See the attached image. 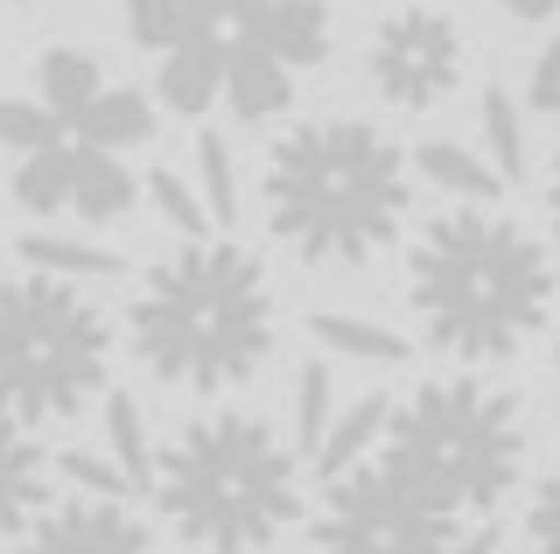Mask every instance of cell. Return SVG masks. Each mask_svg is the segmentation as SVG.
Wrapping results in <instances>:
<instances>
[{
  "label": "cell",
  "instance_id": "cell-21",
  "mask_svg": "<svg viewBox=\"0 0 560 554\" xmlns=\"http://www.w3.org/2000/svg\"><path fill=\"white\" fill-rule=\"evenodd\" d=\"M140 197H154V211H162V218H168L183 239H203L210 224H218V218H210V204H203V197H197V189H189L183 176H175V169H148Z\"/></svg>",
  "mask_w": 560,
  "mask_h": 554
},
{
  "label": "cell",
  "instance_id": "cell-17",
  "mask_svg": "<svg viewBox=\"0 0 560 554\" xmlns=\"http://www.w3.org/2000/svg\"><path fill=\"white\" fill-rule=\"evenodd\" d=\"M308 331L323 351H337V358H364V366H399L407 358V337L399 331H385V323H364V316H308Z\"/></svg>",
  "mask_w": 560,
  "mask_h": 554
},
{
  "label": "cell",
  "instance_id": "cell-15",
  "mask_svg": "<svg viewBox=\"0 0 560 554\" xmlns=\"http://www.w3.org/2000/svg\"><path fill=\"white\" fill-rule=\"evenodd\" d=\"M413 176L448 189L455 204H498V189H504V176L490 169V154L463 148V141H420L413 148Z\"/></svg>",
  "mask_w": 560,
  "mask_h": 554
},
{
  "label": "cell",
  "instance_id": "cell-29",
  "mask_svg": "<svg viewBox=\"0 0 560 554\" xmlns=\"http://www.w3.org/2000/svg\"><path fill=\"white\" fill-rule=\"evenodd\" d=\"M553 366H560V337H553Z\"/></svg>",
  "mask_w": 560,
  "mask_h": 554
},
{
  "label": "cell",
  "instance_id": "cell-9",
  "mask_svg": "<svg viewBox=\"0 0 560 554\" xmlns=\"http://www.w3.org/2000/svg\"><path fill=\"white\" fill-rule=\"evenodd\" d=\"M14 204L28 218H78V224H119L140 204V176L113 148H92L78 134L49 148L14 154Z\"/></svg>",
  "mask_w": 560,
  "mask_h": 554
},
{
  "label": "cell",
  "instance_id": "cell-6",
  "mask_svg": "<svg viewBox=\"0 0 560 554\" xmlns=\"http://www.w3.org/2000/svg\"><path fill=\"white\" fill-rule=\"evenodd\" d=\"M113 386V323L70 274L22 267L0 281V414L63 428Z\"/></svg>",
  "mask_w": 560,
  "mask_h": 554
},
{
  "label": "cell",
  "instance_id": "cell-2",
  "mask_svg": "<svg viewBox=\"0 0 560 554\" xmlns=\"http://www.w3.org/2000/svg\"><path fill=\"white\" fill-rule=\"evenodd\" d=\"M273 274L267 259L238 239H183L175 253H162L127 296V351L154 386L218 393L245 386L267 372L273 358Z\"/></svg>",
  "mask_w": 560,
  "mask_h": 554
},
{
  "label": "cell",
  "instance_id": "cell-3",
  "mask_svg": "<svg viewBox=\"0 0 560 554\" xmlns=\"http://www.w3.org/2000/svg\"><path fill=\"white\" fill-rule=\"evenodd\" d=\"M560 296L553 253L498 204H448L407 246V309L455 366H504L547 331Z\"/></svg>",
  "mask_w": 560,
  "mask_h": 554
},
{
  "label": "cell",
  "instance_id": "cell-25",
  "mask_svg": "<svg viewBox=\"0 0 560 554\" xmlns=\"http://www.w3.org/2000/svg\"><path fill=\"white\" fill-rule=\"evenodd\" d=\"M525 541H533V554H560V457H553V471L539 477L533 506H525Z\"/></svg>",
  "mask_w": 560,
  "mask_h": 554
},
{
  "label": "cell",
  "instance_id": "cell-10",
  "mask_svg": "<svg viewBox=\"0 0 560 554\" xmlns=\"http://www.w3.org/2000/svg\"><path fill=\"white\" fill-rule=\"evenodd\" d=\"M14 554H154V533L127 498L63 492L14 533Z\"/></svg>",
  "mask_w": 560,
  "mask_h": 554
},
{
  "label": "cell",
  "instance_id": "cell-19",
  "mask_svg": "<svg viewBox=\"0 0 560 554\" xmlns=\"http://www.w3.org/2000/svg\"><path fill=\"white\" fill-rule=\"evenodd\" d=\"M105 436H113V463L133 477V492H148V471H154L148 428H140V407L127 393H113V386H105Z\"/></svg>",
  "mask_w": 560,
  "mask_h": 554
},
{
  "label": "cell",
  "instance_id": "cell-24",
  "mask_svg": "<svg viewBox=\"0 0 560 554\" xmlns=\"http://www.w3.org/2000/svg\"><path fill=\"white\" fill-rule=\"evenodd\" d=\"M197 176H203L210 218H238V176H232V148H224V134H210V127H203V141H197Z\"/></svg>",
  "mask_w": 560,
  "mask_h": 554
},
{
  "label": "cell",
  "instance_id": "cell-28",
  "mask_svg": "<svg viewBox=\"0 0 560 554\" xmlns=\"http://www.w3.org/2000/svg\"><path fill=\"white\" fill-rule=\"evenodd\" d=\"M547 218H553V239H560V154H553V169H547Z\"/></svg>",
  "mask_w": 560,
  "mask_h": 554
},
{
  "label": "cell",
  "instance_id": "cell-18",
  "mask_svg": "<svg viewBox=\"0 0 560 554\" xmlns=\"http://www.w3.org/2000/svg\"><path fill=\"white\" fill-rule=\"evenodd\" d=\"M22 267H43V274H70V281H84V274H119V253L92 246V239H57V232H28L22 246Z\"/></svg>",
  "mask_w": 560,
  "mask_h": 554
},
{
  "label": "cell",
  "instance_id": "cell-4",
  "mask_svg": "<svg viewBox=\"0 0 560 554\" xmlns=\"http://www.w3.org/2000/svg\"><path fill=\"white\" fill-rule=\"evenodd\" d=\"M148 498L162 527L197 554H267L302 519V449L238 407L197 414L154 442Z\"/></svg>",
  "mask_w": 560,
  "mask_h": 554
},
{
  "label": "cell",
  "instance_id": "cell-22",
  "mask_svg": "<svg viewBox=\"0 0 560 554\" xmlns=\"http://www.w3.org/2000/svg\"><path fill=\"white\" fill-rule=\"evenodd\" d=\"M49 141H63V119L49 113L43 99H22V92L0 99V148L28 154V148H49Z\"/></svg>",
  "mask_w": 560,
  "mask_h": 554
},
{
  "label": "cell",
  "instance_id": "cell-1",
  "mask_svg": "<svg viewBox=\"0 0 560 554\" xmlns=\"http://www.w3.org/2000/svg\"><path fill=\"white\" fill-rule=\"evenodd\" d=\"M259 211L302 267H364L407 232L413 154L378 119L308 113L267 141Z\"/></svg>",
  "mask_w": 560,
  "mask_h": 554
},
{
  "label": "cell",
  "instance_id": "cell-11",
  "mask_svg": "<svg viewBox=\"0 0 560 554\" xmlns=\"http://www.w3.org/2000/svg\"><path fill=\"white\" fill-rule=\"evenodd\" d=\"M57 498V457L49 442H35L14 414H0V547H14V533Z\"/></svg>",
  "mask_w": 560,
  "mask_h": 554
},
{
  "label": "cell",
  "instance_id": "cell-30",
  "mask_svg": "<svg viewBox=\"0 0 560 554\" xmlns=\"http://www.w3.org/2000/svg\"><path fill=\"white\" fill-rule=\"evenodd\" d=\"M22 8H35V0H22Z\"/></svg>",
  "mask_w": 560,
  "mask_h": 554
},
{
  "label": "cell",
  "instance_id": "cell-13",
  "mask_svg": "<svg viewBox=\"0 0 560 554\" xmlns=\"http://www.w3.org/2000/svg\"><path fill=\"white\" fill-rule=\"evenodd\" d=\"M154 127H162V113H154L148 92H133V84H105V92H98L78 119H70L63 134H78V141H92V148L127 154V148H148Z\"/></svg>",
  "mask_w": 560,
  "mask_h": 554
},
{
  "label": "cell",
  "instance_id": "cell-12",
  "mask_svg": "<svg viewBox=\"0 0 560 554\" xmlns=\"http://www.w3.org/2000/svg\"><path fill=\"white\" fill-rule=\"evenodd\" d=\"M154 106L203 119L210 106H224V43L210 28H189L175 49L154 57Z\"/></svg>",
  "mask_w": 560,
  "mask_h": 554
},
{
  "label": "cell",
  "instance_id": "cell-7",
  "mask_svg": "<svg viewBox=\"0 0 560 554\" xmlns=\"http://www.w3.org/2000/svg\"><path fill=\"white\" fill-rule=\"evenodd\" d=\"M308 541L315 554H498V519H463L358 457L323 477Z\"/></svg>",
  "mask_w": 560,
  "mask_h": 554
},
{
  "label": "cell",
  "instance_id": "cell-14",
  "mask_svg": "<svg viewBox=\"0 0 560 554\" xmlns=\"http://www.w3.org/2000/svg\"><path fill=\"white\" fill-rule=\"evenodd\" d=\"M105 84H113V78H105V64L92 57V49H78V43H49L43 57H35V99H43L63 127L92 106Z\"/></svg>",
  "mask_w": 560,
  "mask_h": 554
},
{
  "label": "cell",
  "instance_id": "cell-26",
  "mask_svg": "<svg viewBox=\"0 0 560 554\" xmlns=\"http://www.w3.org/2000/svg\"><path fill=\"white\" fill-rule=\"evenodd\" d=\"M525 106H533V113H560V36L539 49L533 78H525Z\"/></svg>",
  "mask_w": 560,
  "mask_h": 554
},
{
  "label": "cell",
  "instance_id": "cell-5",
  "mask_svg": "<svg viewBox=\"0 0 560 554\" xmlns=\"http://www.w3.org/2000/svg\"><path fill=\"white\" fill-rule=\"evenodd\" d=\"M364 457L434 506L463 519H498L525 477V414L490 379L442 372L399 393Z\"/></svg>",
  "mask_w": 560,
  "mask_h": 554
},
{
  "label": "cell",
  "instance_id": "cell-16",
  "mask_svg": "<svg viewBox=\"0 0 560 554\" xmlns=\"http://www.w3.org/2000/svg\"><path fill=\"white\" fill-rule=\"evenodd\" d=\"M385 414H393V401H385V393H364V401H350L343 414H329L323 442H315V477H329V471H343V463H358L364 449L378 442Z\"/></svg>",
  "mask_w": 560,
  "mask_h": 554
},
{
  "label": "cell",
  "instance_id": "cell-8",
  "mask_svg": "<svg viewBox=\"0 0 560 554\" xmlns=\"http://www.w3.org/2000/svg\"><path fill=\"white\" fill-rule=\"evenodd\" d=\"M364 78L385 106L399 113H434L463 92L469 78V36L448 8H393L385 22L372 28V49H364Z\"/></svg>",
  "mask_w": 560,
  "mask_h": 554
},
{
  "label": "cell",
  "instance_id": "cell-23",
  "mask_svg": "<svg viewBox=\"0 0 560 554\" xmlns=\"http://www.w3.org/2000/svg\"><path fill=\"white\" fill-rule=\"evenodd\" d=\"M323 428H329V366H302V379H294V449L315 457Z\"/></svg>",
  "mask_w": 560,
  "mask_h": 554
},
{
  "label": "cell",
  "instance_id": "cell-20",
  "mask_svg": "<svg viewBox=\"0 0 560 554\" xmlns=\"http://www.w3.org/2000/svg\"><path fill=\"white\" fill-rule=\"evenodd\" d=\"M483 148H490V169H498L504 183L525 176V127H518L512 92H498V84L483 92Z\"/></svg>",
  "mask_w": 560,
  "mask_h": 554
},
{
  "label": "cell",
  "instance_id": "cell-27",
  "mask_svg": "<svg viewBox=\"0 0 560 554\" xmlns=\"http://www.w3.org/2000/svg\"><path fill=\"white\" fill-rule=\"evenodd\" d=\"M504 14H512V22H553L560 14V0H498Z\"/></svg>",
  "mask_w": 560,
  "mask_h": 554
}]
</instances>
